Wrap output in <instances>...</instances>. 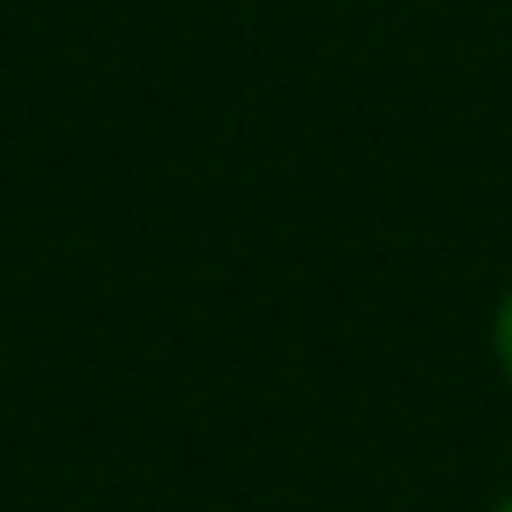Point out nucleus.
<instances>
[{
    "mask_svg": "<svg viewBox=\"0 0 512 512\" xmlns=\"http://www.w3.org/2000/svg\"><path fill=\"white\" fill-rule=\"evenodd\" d=\"M484 344H491L498 379L512 386V281H505V288H498V302H491V330H484Z\"/></svg>",
    "mask_w": 512,
    "mask_h": 512,
    "instance_id": "obj_1",
    "label": "nucleus"
},
{
    "mask_svg": "<svg viewBox=\"0 0 512 512\" xmlns=\"http://www.w3.org/2000/svg\"><path fill=\"white\" fill-rule=\"evenodd\" d=\"M491 512H512V491H505V498H491Z\"/></svg>",
    "mask_w": 512,
    "mask_h": 512,
    "instance_id": "obj_2",
    "label": "nucleus"
}]
</instances>
